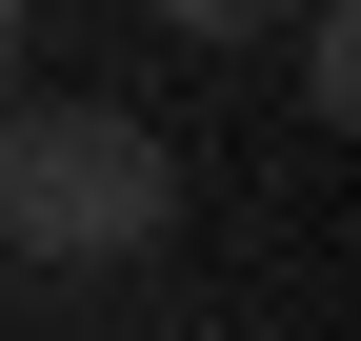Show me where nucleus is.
Returning a JSON list of instances; mask_svg holds the SVG:
<instances>
[{
  "mask_svg": "<svg viewBox=\"0 0 361 341\" xmlns=\"http://www.w3.org/2000/svg\"><path fill=\"white\" fill-rule=\"evenodd\" d=\"M161 221H180V141L141 101H0V261L101 281V261H161Z\"/></svg>",
  "mask_w": 361,
  "mask_h": 341,
  "instance_id": "1",
  "label": "nucleus"
},
{
  "mask_svg": "<svg viewBox=\"0 0 361 341\" xmlns=\"http://www.w3.org/2000/svg\"><path fill=\"white\" fill-rule=\"evenodd\" d=\"M301 40V120H361V0H281Z\"/></svg>",
  "mask_w": 361,
  "mask_h": 341,
  "instance_id": "2",
  "label": "nucleus"
},
{
  "mask_svg": "<svg viewBox=\"0 0 361 341\" xmlns=\"http://www.w3.org/2000/svg\"><path fill=\"white\" fill-rule=\"evenodd\" d=\"M141 20H161V40H261L281 0H141Z\"/></svg>",
  "mask_w": 361,
  "mask_h": 341,
  "instance_id": "3",
  "label": "nucleus"
},
{
  "mask_svg": "<svg viewBox=\"0 0 361 341\" xmlns=\"http://www.w3.org/2000/svg\"><path fill=\"white\" fill-rule=\"evenodd\" d=\"M20 20H40V0H0V101H20Z\"/></svg>",
  "mask_w": 361,
  "mask_h": 341,
  "instance_id": "4",
  "label": "nucleus"
},
{
  "mask_svg": "<svg viewBox=\"0 0 361 341\" xmlns=\"http://www.w3.org/2000/svg\"><path fill=\"white\" fill-rule=\"evenodd\" d=\"M141 341H180V321H141Z\"/></svg>",
  "mask_w": 361,
  "mask_h": 341,
  "instance_id": "5",
  "label": "nucleus"
}]
</instances>
